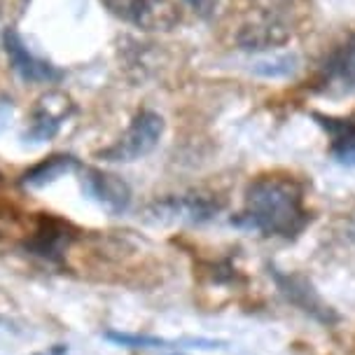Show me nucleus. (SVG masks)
Instances as JSON below:
<instances>
[{"label":"nucleus","mask_w":355,"mask_h":355,"mask_svg":"<svg viewBox=\"0 0 355 355\" xmlns=\"http://www.w3.org/2000/svg\"><path fill=\"white\" fill-rule=\"evenodd\" d=\"M245 218L264 234L295 236L309 222L302 187L285 175L255 178L245 189Z\"/></svg>","instance_id":"1"},{"label":"nucleus","mask_w":355,"mask_h":355,"mask_svg":"<svg viewBox=\"0 0 355 355\" xmlns=\"http://www.w3.org/2000/svg\"><path fill=\"white\" fill-rule=\"evenodd\" d=\"M164 136V117L155 110H141L126 126V131L110 148L101 152V159L129 164L150 155Z\"/></svg>","instance_id":"2"},{"label":"nucleus","mask_w":355,"mask_h":355,"mask_svg":"<svg viewBox=\"0 0 355 355\" xmlns=\"http://www.w3.org/2000/svg\"><path fill=\"white\" fill-rule=\"evenodd\" d=\"M105 10L143 31H173L182 21L173 0H101Z\"/></svg>","instance_id":"3"},{"label":"nucleus","mask_w":355,"mask_h":355,"mask_svg":"<svg viewBox=\"0 0 355 355\" xmlns=\"http://www.w3.org/2000/svg\"><path fill=\"white\" fill-rule=\"evenodd\" d=\"M5 54L10 59V66L15 68L17 75L24 82H33V85H52L61 80V71H56L49 61L35 56L21 40V35L15 28L5 33Z\"/></svg>","instance_id":"4"},{"label":"nucleus","mask_w":355,"mask_h":355,"mask_svg":"<svg viewBox=\"0 0 355 355\" xmlns=\"http://www.w3.org/2000/svg\"><path fill=\"white\" fill-rule=\"evenodd\" d=\"M71 110H73V103L68 96H63V94H47L44 98H40V103L35 107L33 119H31L28 136L37 143L49 141V138L61 129V124L68 119Z\"/></svg>","instance_id":"5"},{"label":"nucleus","mask_w":355,"mask_h":355,"mask_svg":"<svg viewBox=\"0 0 355 355\" xmlns=\"http://www.w3.org/2000/svg\"><path fill=\"white\" fill-rule=\"evenodd\" d=\"M85 187L98 204H103L112 213L126 211V206L131 201L129 185H126L122 178L103 173V171H94V168L85 171Z\"/></svg>","instance_id":"6"},{"label":"nucleus","mask_w":355,"mask_h":355,"mask_svg":"<svg viewBox=\"0 0 355 355\" xmlns=\"http://www.w3.org/2000/svg\"><path fill=\"white\" fill-rule=\"evenodd\" d=\"M213 211H218V206L213 208V204H208L206 199H196V196H178V199H166L157 204V218L162 215V220L199 222L211 218Z\"/></svg>","instance_id":"7"},{"label":"nucleus","mask_w":355,"mask_h":355,"mask_svg":"<svg viewBox=\"0 0 355 355\" xmlns=\"http://www.w3.org/2000/svg\"><path fill=\"white\" fill-rule=\"evenodd\" d=\"M75 168V159L73 157H66V155H56V157H49V159L40 162L37 166H33L24 175V182L28 187H44L47 182L56 180L61 178L63 173H71Z\"/></svg>","instance_id":"8"},{"label":"nucleus","mask_w":355,"mask_h":355,"mask_svg":"<svg viewBox=\"0 0 355 355\" xmlns=\"http://www.w3.org/2000/svg\"><path fill=\"white\" fill-rule=\"evenodd\" d=\"M295 56H274L269 61H259L255 66V73L264 75V78H288L295 71Z\"/></svg>","instance_id":"9"},{"label":"nucleus","mask_w":355,"mask_h":355,"mask_svg":"<svg viewBox=\"0 0 355 355\" xmlns=\"http://www.w3.org/2000/svg\"><path fill=\"white\" fill-rule=\"evenodd\" d=\"M332 155L337 162L355 166V126H346V131L334 138Z\"/></svg>","instance_id":"10"},{"label":"nucleus","mask_w":355,"mask_h":355,"mask_svg":"<svg viewBox=\"0 0 355 355\" xmlns=\"http://www.w3.org/2000/svg\"><path fill=\"white\" fill-rule=\"evenodd\" d=\"M187 3H196V0H187Z\"/></svg>","instance_id":"11"}]
</instances>
